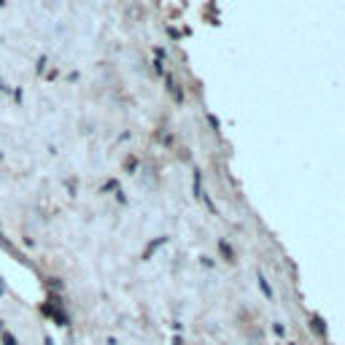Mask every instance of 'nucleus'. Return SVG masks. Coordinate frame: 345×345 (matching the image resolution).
Masks as SVG:
<instances>
[{
  "mask_svg": "<svg viewBox=\"0 0 345 345\" xmlns=\"http://www.w3.org/2000/svg\"><path fill=\"white\" fill-rule=\"evenodd\" d=\"M3 342H6V345H16V340L11 337V334H3Z\"/></svg>",
  "mask_w": 345,
  "mask_h": 345,
  "instance_id": "nucleus-3",
  "label": "nucleus"
},
{
  "mask_svg": "<svg viewBox=\"0 0 345 345\" xmlns=\"http://www.w3.org/2000/svg\"><path fill=\"white\" fill-rule=\"evenodd\" d=\"M259 286H262V291H264L267 297H273V289H270V286H267V281H264L262 275H259Z\"/></svg>",
  "mask_w": 345,
  "mask_h": 345,
  "instance_id": "nucleus-1",
  "label": "nucleus"
},
{
  "mask_svg": "<svg viewBox=\"0 0 345 345\" xmlns=\"http://www.w3.org/2000/svg\"><path fill=\"white\" fill-rule=\"evenodd\" d=\"M313 329L318 332V334H324V327H321V321H318V318H313Z\"/></svg>",
  "mask_w": 345,
  "mask_h": 345,
  "instance_id": "nucleus-2",
  "label": "nucleus"
}]
</instances>
